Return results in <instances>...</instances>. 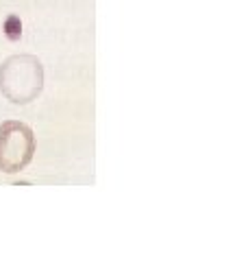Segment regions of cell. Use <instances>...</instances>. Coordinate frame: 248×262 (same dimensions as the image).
Listing matches in <instances>:
<instances>
[{"label":"cell","mask_w":248,"mask_h":262,"mask_svg":"<svg viewBox=\"0 0 248 262\" xmlns=\"http://www.w3.org/2000/svg\"><path fill=\"white\" fill-rule=\"evenodd\" d=\"M44 90V68L35 55H11L0 63V92L13 105H29Z\"/></svg>","instance_id":"1"},{"label":"cell","mask_w":248,"mask_h":262,"mask_svg":"<svg viewBox=\"0 0 248 262\" xmlns=\"http://www.w3.org/2000/svg\"><path fill=\"white\" fill-rule=\"evenodd\" d=\"M37 140L33 129L22 120L0 122V170L7 175L22 173L33 162Z\"/></svg>","instance_id":"2"}]
</instances>
